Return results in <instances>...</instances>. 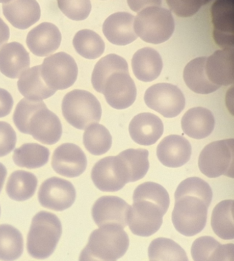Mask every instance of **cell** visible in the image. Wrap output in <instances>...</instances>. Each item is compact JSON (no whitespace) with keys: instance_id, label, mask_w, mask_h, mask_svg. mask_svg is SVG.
I'll use <instances>...</instances> for the list:
<instances>
[{"instance_id":"7c38bea8","label":"cell","mask_w":234,"mask_h":261,"mask_svg":"<svg viewBox=\"0 0 234 261\" xmlns=\"http://www.w3.org/2000/svg\"><path fill=\"white\" fill-rule=\"evenodd\" d=\"M76 192L70 181L53 177L43 181L39 188L38 199L41 206L61 212L68 209L76 200Z\"/></svg>"},{"instance_id":"484cf974","label":"cell","mask_w":234,"mask_h":261,"mask_svg":"<svg viewBox=\"0 0 234 261\" xmlns=\"http://www.w3.org/2000/svg\"><path fill=\"white\" fill-rule=\"evenodd\" d=\"M17 88L25 98L31 100L47 99L56 93L43 80L41 65L34 66L23 72L18 81Z\"/></svg>"},{"instance_id":"5bb4252c","label":"cell","mask_w":234,"mask_h":261,"mask_svg":"<svg viewBox=\"0 0 234 261\" xmlns=\"http://www.w3.org/2000/svg\"><path fill=\"white\" fill-rule=\"evenodd\" d=\"M211 14L215 43L223 49L234 48V1L217 0Z\"/></svg>"},{"instance_id":"ffe728a7","label":"cell","mask_w":234,"mask_h":261,"mask_svg":"<svg viewBox=\"0 0 234 261\" xmlns=\"http://www.w3.org/2000/svg\"><path fill=\"white\" fill-rule=\"evenodd\" d=\"M132 139L143 146L155 144L164 133V124L152 113H141L135 116L128 126Z\"/></svg>"},{"instance_id":"7bdbcfd3","label":"cell","mask_w":234,"mask_h":261,"mask_svg":"<svg viewBox=\"0 0 234 261\" xmlns=\"http://www.w3.org/2000/svg\"><path fill=\"white\" fill-rule=\"evenodd\" d=\"M13 104L11 94L5 89L0 88V118L9 115L13 109Z\"/></svg>"},{"instance_id":"9a60e30c","label":"cell","mask_w":234,"mask_h":261,"mask_svg":"<svg viewBox=\"0 0 234 261\" xmlns=\"http://www.w3.org/2000/svg\"><path fill=\"white\" fill-rule=\"evenodd\" d=\"M130 207L131 205L120 197L103 196L93 205V219L99 227L116 225L124 228L127 225Z\"/></svg>"},{"instance_id":"e575fe53","label":"cell","mask_w":234,"mask_h":261,"mask_svg":"<svg viewBox=\"0 0 234 261\" xmlns=\"http://www.w3.org/2000/svg\"><path fill=\"white\" fill-rule=\"evenodd\" d=\"M85 149L94 155H102L108 152L112 145V136L105 126L92 124L83 134Z\"/></svg>"},{"instance_id":"6da1fadb","label":"cell","mask_w":234,"mask_h":261,"mask_svg":"<svg viewBox=\"0 0 234 261\" xmlns=\"http://www.w3.org/2000/svg\"><path fill=\"white\" fill-rule=\"evenodd\" d=\"M212 197V188L201 178L190 177L181 181L174 193L175 204L172 213L176 230L186 237L201 232L207 223Z\"/></svg>"},{"instance_id":"9c48e42d","label":"cell","mask_w":234,"mask_h":261,"mask_svg":"<svg viewBox=\"0 0 234 261\" xmlns=\"http://www.w3.org/2000/svg\"><path fill=\"white\" fill-rule=\"evenodd\" d=\"M144 101L148 108L160 113L164 117H176L186 106L185 96L174 85L162 83L153 85L146 91Z\"/></svg>"},{"instance_id":"f1b7e54d","label":"cell","mask_w":234,"mask_h":261,"mask_svg":"<svg viewBox=\"0 0 234 261\" xmlns=\"http://www.w3.org/2000/svg\"><path fill=\"white\" fill-rule=\"evenodd\" d=\"M212 229L219 238L232 240L234 238L233 200H224L218 203L212 211Z\"/></svg>"},{"instance_id":"b9f144b4","label":"cell","mask_w":234,"mask_h":261,"mask_svg":"<svg viewBox=\"0 0 234 261\" xmlns=\"http://www.w3.org/2000/svg\"><path fill=\"white\" fill-rule=\"evenodd\" d=\"M207 261H234V245L220 244L212 251Z\"/></svg>"},{"instance_id":"f35d334b","label":"cell","mask_w":234,"mask_h":261,"mask_svg":"<svg viewBox=\"0 0 234 261\" xmlns=\"http://www.w3.org/2000/svg\"><path fill=\"white\" fill-rule=\"evenodd\" d=\"M213 237L203 236L194 241L191 248V254L194 261H207L212 251L219 245Z\"/></svg>"},{"instance_id":"7dc6e473","label":"cell","mask_w":234,"mask_h":261,"mask_svg":"<svg viewBox=\"0 0 234 261\" xmlns=\"http://www.w3.org/2000/svg\"><path fill=\"white\" fill-rule=\"evenodd\" d=\"M0 214H1V207H0Z\"/></svg>"},{"instance_id":"d4e9b609","label":"cell","mask_w":234,"mask_h":261,"mask_svg":"<svg viewBox=\"0 0 234 261\" xmlns=\"http://www.w3.org/2000/svg\"><path fill=\"white\" fill-rule=\"evenodd\" d=\"M132 66L138 80L151 82L160 76L163 69V61L158 51L152 47H144L135 53Z\"/></svg>"},{"instance_id":"277c9868","label":"cell","mask_w":234,"mask_h":261,"mask_svg":"<svg viewBox=\"0 0 234 261\" xmlns=\"http://www.w3.org/2000/svg\"><path fill=\"white\" fill-rule=\"evenodd\" d=\"M62 234V224L56 215L41 211L32 219L27 237V250L36 259H45L55 252Z\"/></svg>"},{"instance_id":"f546056e","label":"cell","mask_w":234,"mask_h":261,"mask_svg":"<svg viewBox=\"0 0 234 261\" xmlns=\"http://www.w3.org/2000/svg\"><path fill=\"white\" fill-rule=\"evenodd\" d=\"M47 147L37 143H25L16 149L13 162L19 167L29 169H39L46 165L49 158Z\"/></svg>"},{"instance_id":"bcb514c9","label":"cell","mask_w":234,"mask_h":261,"mask_svg":"<svg viewBox=\"0 0 234 261\" xmlns=\"http://www.w3.org/2000/svg\"><path fill=\"white\" fill-rule=\"evenodd\" d=\"M7 175V169L3 163L0 162V193L3 189L6 177Z\"/></svg>"},{"instance_id":"8d00e7d4","label":"cell","mask_w":234,"mask_h":261,"mask_svg":"<svg viewBox=\"0 0 234 261\" xmlns=\"http://www.w3.org/2000/svg\"><path fill=\"white\" fill-rule=\"evenodd\" d=\"M144 199L151 201L167 213L170 206V197L167 191L159 184L147 181L139 185L134 191L133 200Z\"/></svg>"},{"instance_id":"cb8c5ba5","label":"cell","mask_w":234,"mask_h":261,"mask_svg":"<svg viewBox=\"0 0 234 261\" xmlns=\"http://www.w3.org/2000/svg\"><path fill=\"white\" fill-rule=\"evenodd\" d=\"M215 119L211 111L204 108H194L187 111L181 119V128L189 137L201 140L211 135Z\"/></svg>"},{"instance_id":"8fae6325","label":"cell","mask_w":234,"mask_h":261,"mask_svg":"<svg viewBox=\"0 0 234 261\" xmlns=\"http://www.w3.org/2000/svg\"><path fill=\"white\" fill-rule=\"evenodd\" d=\"M93 183L102 192H117L130 182L124 162L117 156H110L96 162L91 173Z\"/></svg>"},{"instance_id":"ee69618b","label":"cell","mask_w":234,"mask_h":261,"mask_svg":"<svg viewBox=\"0 0 234 261\" xmlns=\"http://www.w3.org/2000/svg\"><path fill=\"white\" fill-rule=\"evenodd\" d=\"M10 29L7 23L0 18V47L9 41Z\"/></svg>"},{"instance_id":"4fadbf2b","label":"cell","mask_w":234,"mask_h":261,"mask_svg":"<svg viewBox=\"0 0 234 261\" xmlns=\"http://www.w3.org/2000/svg\"><path fill=\"white\" fill-rule=\"evenodd\" d=\"M102 94L112 108L124 110L136 101L137 88L128 71H117L105 81Z\"/></svg>"},{"instance_id":"4316f807","label":"cell","mask_w":234,"mask_h":261,"mask_svg":"<svg viewBox=\"0 0 234 261\" xmlns=\"http://www.w3.org/2000/svg\"><path fill=\"white\" fill-rule=\"evenodd\" d=\"M207 57H202L190 61L184 70V79L186 86L194 92L200 94H211L221 87L210 82L205 73Z\"/></svg>"},{"instance_id":"30bf717a","label":"cell","mask_w":234,"mask_h":261,"mask_svg":"<svg viewBox=\"0 0 234 261\" xmlns=\"http://www.w3.org/2000/svg\"><path fill=\"white\" fill-rule=\"evenodd\" d=\"M166 213L162 207L151 201L134 199L128 213L127 225L133 234L137 236H152L160 230Z\"/></svg>"},{"instance_id":"52a82bcc","label":"cell","mask_w":234,"mask_h":261,"mask_svg":"<svg viewBox=\"0 0 234 261\" xmlns=\"http://www.w3.org/2000/svg\"><path fill=\"white\" fill-rule=\"evenodd\" d=\"M234 140L211 142L200 153L198 165L200 171L209 178L220 176L233 177Z\"/></svg>"},{"instance_id":"ac0fdd59","label":"cell","mask_w":234,"mask_h":261,"mask_svg":"<svg viewBox=\"0 0 234 261\" xmlns=\"http://www.w3.org/2000/svg\"><path fill=\"white\" fill-rule=\"evenodd\" d=\"M191 155V144L181 136H166L157 148L158 160L168 168H178L185 165L189 162Z\"/></svg>"},{"instance_id":"74e56055","label":"cell","mask_w":234,"mask_h":261,"mask_svg":"<svg viewBox=\"0 0 234 261\" xmlns=\"http://www.w3.org/2000/svg\"><path fill=\"white\" fill-rule=\"evenodd\" d=\"M58 6L65 16L74 21L85 20L92 11V4L88 0L58 1Z\"/></svg>"},{"instance_id":"836d02e7","label":"cell","mask_w":234,"mask_h":261,"mask_svg":"<svg viewBox=\"0 0 234 261\" xmlns=\"http://www.w3.org/2000/svg\"><path fill=\"white\" fill-rule=\"evenodd\" d=\"M73 45L77 53L87 59H96L104 53L105 44L100 35L91 30H81L75 35Z\"/></svg>"},{"instance_id":"ab89813d","label":"cell","mask_w":234,"mask_h":261,"mask_svg":"<svg viewBox=\"0 0 234 261\" xmlns=\"http://www.w3.org/2000/svg\"><path fill=\"white\" fill-rule=\"evenodd\" d=\"M170 9L176 15L181 17H188L194 15L199 11L202 6L210 1L206 0H167Z\"/></svg>"},{"instance_id":"44dd1931","label":"cell","mask_w":234,"mask_h":261,"mask_svg":"<svg viewBox=\"0 0 234 261\" xmlns=\"http://www.w3.org/2000/svg\"><path fill=\"white\" fill-rule=\"evenodd\" d=\"M134 16L126 12L112 14L103 23V34L113 44H130L138 37L134 31Z\"/></svg>"},{"instance_id":"2e32d148","label":"cell","mask_w":234,"mask_h":261,"mask_svg":"<svg viewBox=\"0 0 234 261\" xmlns=\"http://www.w3.org/2000/svg\"><path fill=\"white\" fill-rule=\"evenodd\" d=\"M87 166L86 155L76 144L64 143L54 151L51 167L59 175L69 178L79 177Z\"/></svg>"},{"instance_id":"4dcf8cb0","label":"cell","mask_w":234,"mask_h":261,"mask_svg":"<svg viewBox=\"0 0 234 261\" xmlns=\"http://www.w3.org/2000/svg\"><path fill=\"white\" fill-rule=\"evenodd\" d=\"M23 252V239L20 231L9 224L0 225V260L15 261Z\"/></svg>"},{"instance_id":"7402d4cb","label":"cell","mask_w":234,"mask_h":261,"mask_svg":"<svg viewBox=\"0 0 234 261\" xmlns=\"http://www.w3.org/2000/svg\"><path fill=\"white\" fill-rule=\"evenodd\" d=\"M3 3L4 15L16 29H29L40 19V6L37 1L11 0Z\"/></svg>"},{"instance_id":"8992f818","label":"cell","mask_w":234,"mask_h":261,"mask_svg":"<svg viewBox=\"0 0 234 261\" xmlns=\"http://www.w3.org/2000/svg\"><path fill=\"white\" fill-rule=\"evenodd\" d=\"M129 247V238L122 227L107 225L93 231L85 250L104 261H116L122 258Z\"/></svg>"},{"instance_id":"f6af8a7d","label":"cell","mask_w":234,"mask_h":261,"mask_svg":"<svg viewBox=\"0 0 234 261\" xmlns=\"http://www.w3.org/2000/svg\"><path fill=\"white\" fill-rule=\"evenodd\" d=\"M79 261H104L100 260L89 254L85 249H83L79 256Z\"/></svg>"},{"instance_id":"d6986e66","label":"cell","mask_w":234,"mask_h":261,"mask_svg":"<svg viewBox=\"0 0 234 261\" xmlns=\"http://www.w3.org/2000/svg\"><path fill=\"white\" fill-rule=\"evenodd\" d=\"M205 73L216 86H230L234 81V48L222 49L207 57Z\"/></svg>"},{"instance_id":"60d3db41","label":"cell","mask_w":234,"mask_h":261,"mask_svg":"<svg viewBox=\"0 0 234 261\" xmlns=\"http://www.w3.org/2000/svg\"><path fill=\"white\" fill-rule=\"evenodd\" d=\"M17 143L15 130L8 122L0 121V158L9 155Z\"/></svg>"},{"instance_id":"ba28073f","label":"cell","mask_w":234,"mask_h":261,"mask_svg":"<svg viewBox=\"0 0 234 261\" xmlns=\"http://www.w3.org/2000/svg\"><path fill=\"white\" fill-rule=\"evenodd\" d=\"M78 66L74 59L61 52L45 58L41 65V74L45 84L51 90L70 88L78 76Z\"/></svg>"},{"instance_id":"d6a6232c","label":"cell","mask_w":234,"mask_h":261,"mask_svg":"<svg viewBox=\"0 0 234 261\" xmlns=\"http://www.w3.org/2000/svg\"><path fill=\"white\" fill-rule=\"evenodd\" d=\"M150 261H189L185 250L172 239L160 237L150 243Z\"/></svg>"},{"instance_id":"e0dca14e","label":"cell","mask_w":234,"mask_h":261,"mask_svg":"<svg viewBox=\"0 0 234 261\" xmlns=\"http://www.w3.org/2000/svg\"><path fill=\"white\" fill-rule=\"evenodd\" d=\"M62 36L58 27L53 23L43 22L29 32L27 44L37 57H46L58 50Z\"/></svg>"},{"instance_id":"d590c367","label":"cell","mask_w":234,"mask_h":261,"mask_svg":"<svg viewBox=\"0 0 234 261\" xmlns=\"http://www.w3.org/2000/svg\"><path fill=\"white\" fill-rule=\"evenodd\" d=\"M148 155V150L144 149H128L119 154L127 169L130 182L140 180L145 177L150 167Z\"/></svg>"},{"instance_id":"1f68e13d","label":"cell","mask_w":234,"mask_h":261,"mask_svg":"<svg viewBox=\"0 0 234 261\" xmlns=\"http://www.w3.org/2000/svg\"><path fill=\"white\" fill-rule=\"evenodd\" d=\"M117 71H128V63L122 57L110 54L100 59L95 65L92 75V84L94 90L102 94L105 81Z\"/></svg>"},{"instance_id":"7a4b0ae2","label":"cell","mask_w":234,"mask_h":261,"mask_svg":"<svg viewBox=\"0 0 234 261\" xmlns=\"http://www.w3.org/2000/svg\"><path fill=\"white\" fill-rule=\"evenodd\" d=\"M13 118L21 133L31 135L41 143L53 145L62 136L60 119L42 100L23 98L16 107Z\"/></svg>"},{"instance_id":"603a6c76","label":"cell","mask_w":234,"mask_h":261,"mask_svg":"<svg viewBox=\"0 0 234 261\" xmlns=\"http://www.w3.org/2000/svg\"><path fill=\"white\" fill-rule=\"evenodd\" d=\"M30 65L29 53L20 43H7L0 49V72L8 78H19Z\"/></svg>"},{"instance_id":"5b68a950","label":"cell","mask_w":234,"mask_h":261,"mask_svg":"<svg viewBox=\"0 0 234 261\" xmlns=\"http://www.w3.org/2000/svg\"><path fill=\"white\" fill-rule=\"evenodd\" d=\"M63 117L69 124L80 130L98 124L102 116V108L92 93L74 90L67 93L62 101Z\"/></svg>"},{"instance_id":"83f0119b","label":"cell","mask_w":234,"mask_h":261,"mask_svg":"<svg viewBox=\"0 0 234 261\" xmlns=\"http://www.w3.org/2000/svg\"><path fill=\"white\" fill-rule=\"evenodd\" d=\"M38 180L33 173L25 171H14L8 179L6 191L13 200L24 201L35 195Z\"/></svg>"},{"instance_id":"3957f363","label":"cell","mask_w":234,"mask_h":261,"mask_svg":"<svg viewBox=\"0 0 234 261\" xmlns=\"http://www.w3.org/2000/svg\"><path fill=\"white\" fill-rule=\"evenodd\" d=\"M139 3L128 1L133 11L138 12L134 23L137 36L152 44H160L168 41L175 28L171 12L162 7L161 1Z\"/></svg>"}]
</instances>
